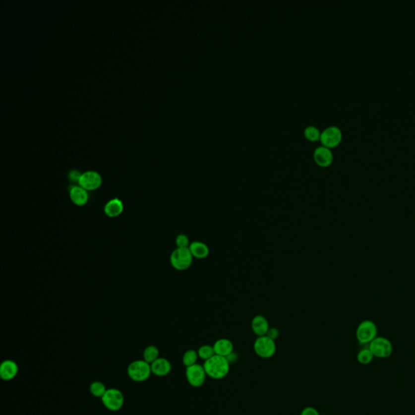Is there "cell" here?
Listing matches in <instances>:
<instances>
[{
  "label": "cell",
  "instance_id": "cell-1",
  "mask_svg": "<svg viewBox=\"0 0 415 415\" xmlns=\"http://www.w3.org/2000/svg\"><path fill=\"white\" fill-rule=\"evenodd\" d=\"M204 370L207 376L213 380H220L227 377L231 369V362L227 357L215 356L204 362Z\"/></svg>",
  "mask_w": 415,
  "mask_h": 415
},
{
  "label": "cell",
  "instance_id": "cell-2",
  "mask_svg": "<svg viewBox=\"0 0 415 415\" xmlns=\"http://www.w3.org/2000/svg\"><path fill=\"white\" fill-rule=\"evenodd\" d=\"M193 259V256L191 255L188 247L187 248L176 247L171 253L170 261L174 269L178 271H185L191 266Z\"/></svg>",
  "mask_w": 415,
  "mask_h": 415
},
{
  "label": "cell",
  "instance_id": "cell-3",
  "mask_svg": "<svg viewBox=\"0 0 415 415\" xmlns=\"http://www.w3.org/2000/svg\"><path fill=\"white\" fill-rule=\"evenodd\" d=\"M356 335L360 344L369 345L378 337L377 325L372 320H363L357 325Z\"/></svg>",
  "mask_w": 415,
  "mask_h": 415
},
{
  "label": "cell",
  "instance_id": "cell-4",
  "mask_svg": "<svg viewBox=\"0 0 415 415\" xmlns=\"http://www.w3.org/2000/svg\"><path fill=\"white\" fill-rule=\"evenodd\" d=\"M253 350L258 357L263 359H269L273 357L277 352V345L275 341L267 336L257 337L254 342Z\"/></svg>",
  "mask_w": 415,
  "mask_h": 415
},
{
  "label": "cell",
  "instance_id": "cell-5",
  "mask_svg": "<svg viewBox=\"0 0 415 415\" xmlns=\"http://www.w3.org/2000/svg\"><path fill=\"white\" fill-rule=\"evenodd\" d=\"M127 375L136 382L146 381L152 374L151 366L144 360H136L127 367Z\"/></svg>",
  "mask_w": 415,
  "mask_h": 415
},
{
  "label": "cell",
  "instance_id": "cell-6",
  "mask_svg": "<svg viewBox=\"0 0 415 415\" xmlns=\"http://www.w3.org/2000/svg\"><path fill=\"white\" fill-rule=\"evenodd\" d=\"M369 349L372 352L374 357L384 359L393 355V346L388 338L384 337L375 338L369 344Z\"/></svg>",
  "mask_w": 415,
  "mask_h": 415
},
{
  "label": "cell",
  "instance_id": "cell-7",
  "mask_svg": "<svg viewBox=\"0 0 415 415\" xmlns=\"http://www.w3.org/2000/svg\"><path fill=\"white\" fill-rule=\"evenodd\" d=\"M102 404L111 411H119L124 405V396L119 389H108L102 398Z\"/></svg>",
  "mask_w": 415,
  "mask_h": 415
},
{
  "label": "cell",
  "instance_id": "cell-8",
  "mask_svg": "<svg viewBox=\"0 0 415 415\" xmlns=\"http://www.w3.org/2000/svg\"><path fill=\"white\" fill-rule=\"evenodd\" d=\"M185 375H186V379L188 384L194 388H200L203 386L208 377L204 366L198 364V363L186 367Z\"/></svg>",
  "mask_w": 415,
  "mask_h": 415
},
{
  "label": "cell",
  "instance_id": "cell-9",
  "mask_svg": "<svg viewBox=\"0 0 415 415\" xmlns=\"http://www.w3.org/2000/svg\"><path fill=\"white\" fill-rule=\"evenodd\" d=\"M342 140V131L338 126L331 125L324 128L320 134V140L322 145L328 148L338 146Z\"/></svg>",
  "mask_w": 415,
  "mask_h": 415
},
{
  "label": "cell",
  "instance_id": "cell-10",
  "mask_svg": "<svg viewBox=\"0 0 415 415\" xmlns=\"http://www.w3.org/2000/svg\"><path fill=\"white\" fill-rule=\"evenodd\" d=\"M102 182V177L98 172L87 171L81 175L78 182L79 185L86 191H93L101 186Z\"/></svg>",
  "mask_w": 415,
  "mask_h": 415
},
{
  "label": "cell",
  "instance_id": "cell-11",
  "mask_svg": "<svg viewBox=\"0 0 415 415\" xmlns=\"http://www.w3.org/2000/svg\"><path fill=\"white\" fill-rule=\"evenodd\" d=\"M313 158L315 163L321 167H328L333 162V153L330 148L320 145L315 148L313 152Z\"/></svg>",
  "mask_w": 415,
  "mask_h": 415
},
{
  "label": "cell",
  "instance_id": "cell-12",
  "mask_svg": "<svg viewBox=\"0 0 415 415\" xmlns=\"http://www.w3.org/2000/svg\"><path fill=\"white\" fill-rule=\"evenodd\" d=\"M19 371L17 363L13 360H5L0 366V377L2 380L9 381L16 378Z\"/></svg>",
  "mask_w": 415,
  "mask_h": 415
},
{
  "label": "cell",
  "instance_id": "cell-13",
  "mask_svg": "<svg viewBox=\"0 0 415 415\" xmlns=\"http://www.w3.org/2000/svg\"><path fill=\"white\" fill-rule=\"evenodd\" d=\"M69 195L71 202L79 207L85 206L89 201V193L82 186H73L70 189Z\"/></svg>",
  "mask_w": 415,
  "mask_h": 415
},
{
  "label": "cell",
  "instance_id": "cell-14",
  "mask_svg": "<svg viewBox=\"0 0 415 415\" xmlns=\"http://www.w3.org/2000/svg\"><path fill=\"white\" fill-rule=\"evenodd\" d=\"M150 366H151L152 374L159 377L167 376V375H169L172 370V365L171 362L165 357H159L151 363Z\"/></svg>",
  "mask_w": 415,
  "mask_h": 415
},
{
  "label": "cell",
  "instance_id": "cell-15",
  "mask_svg": "<svg viewBox=\"0 0 415 415\" xmlns=\"http://www.w3.org/2000/svg\"><path fill=\"white\" fill-rule=\"evenodd\" d=\"M251 330L257 337L266 336L269 331V323L264 315H257L254 316L251 323Z\"/></svg>",
  "mask_w": 415,
  "mask_h": 415
},
{
  "label": "cell",
  "instance_id": "cell-16",
  "mask_svg": "<svg viewBox=\"0 0 415 415\" xmlns=\"http://www.w3.org/2000/svg\"><path fill=\"white\" fill-rule=\"evenodd\" d=\"M213 349L217 356L227 357L234 353V344L231 340L227 338H220L217 340L213 345Z\"/></svg>",
  "mask_w": 415,
  "mask_h": 415
},
{
  "label": "cell",
  "instance_id": "cell-17",
  "mask_svg": "<svg viewBox=\"0 0 415 415\" xmlns=\"http://www.w3.org/2000/svg\"><path fill=\"white\" fill-rule=\"evenodd\" d=\"M124 209V205L122 200L119 198H114L109 200L104 207V213L107 217L111 218H118L122 214Z\"/></svg>",
  "mask_w": 415,
  "mask_h": 415
},
{
  "label": "cell",
  "instance_id": "cell-18",
  "mask_svg": "<svg viewBox=\"0 0 415 415\" xmlns=\"http://www.w3.org/2000/svg\"><path fill=\"white\" fill-rule=\"evenodd\" d=\"M188 248L194 259H198V260L206 259L210 253L209 246L205 242H200V241L191 242Z\"/></svg>",
  "mask_w": 415,
  "mask_h": 415
},
{
  "label": "cell",
  "instance_id": "cell-19",
  "mask_svg": "<svg viewBox=\"0 0 415 415\" xmlns=\"http://www.w3.org/2000/svg\"><path fill=\"white\" fill-rule=\"evenodd\" d=\"M159 355H160L159 350L155 346H149L145 348L143 353L144 361L149 364H151L154 361L159 358L160 357Z\"/></svg>",
  "mask_w": 415,
  "mask_h": 415
},
{
  "label": "cell",
  "instance_id": "cell-20",
  "mask_svg": "<svg viewBox=\"0 0 415 415\" xmlns=\"http://www.w3.org/2000/svg\"><path fill=\"white\" fill-rule=\"evenodd\" d=\"M375 358L373 356L372 352L371 350L367 348H363L360 350L359 352L357 355V361L359 362L361 365H369L371 363L373 359Z\"/></svg>",
  "mask_w": 415,
  "mask_h": 415
},
{
  "label": "cell",
  "instance_id": "cell-21",
  "mask_svg": "<svg viewBox=\"0 0 415 415\" xmlns=\"http://www.w3.org/2000/svg\"><path fill=\"white\" fill-rule=\"evenodd\" d=\"M198 359H199V356H198L197 351L188 350L182 356V364L184 365L186 367H188V366L196 364Z\"/></svg>",
  "mask_w": 415,
  "mask_h": 415
},
{
  "label": "cell",
  "instance_id": "cell-22",
  "mask_svg": "<svg viewBox=\"0 0 415 415\" xmlns=\"http://www.w3.org/2000/svg\"><path fill=\"white\" fill-rule=\"evenodd\" d=\"M107 390L106 385L100 381L93 382L89 387L90 393L95 398H102Z\"/></svg>",
  "mask_w": 415,
  "mask_h": 415
},
{
  "label": "cell",
  "instance_id": "cell-23",
  "mask_svg": "<svg viewBox=\"0 0 415 415\" xmlns=\"http://www.w3.org/2000/svg\"><path fill=\"white\" fill-rule=\"evenodd\" d=\"M197 352L199 358L204 360V362L216 355L213 346L210 345H203L198 349Z\"/></svg>",
  "mask_w": 415,
  "mask_h": 415
},
{
  "label": "cell",
  "instance_id": "cell-24",
  "mask_svg": "<svg viewBox=\"0 0 415 415\" xmlns=\"http://www.w3.org/2000/svg\"><path fill=\"white\" fill-rule=\"evenodd\" d=\"M304 136L307 140H311V141H316V140H320V129L317 127H315L314 125H309L306 128L304 129Z\"/></svg>",
  "mask_w": 415,
  "mask_h": 415
},
{
  "label": "cell",
  "instance_id": "cell-25",
  "mask_svg": "<svg viewBox=\"0 0 415 415\" xmlns=\"http://www.w3.org/2000/svg\"><path fill=\"white\" fill-rule=\"evenodd\" d=\"M176 246L178 248H187L191 244L189 237L185 234H179L176 238Z\"/></svg>",
  "mask_w": 415,
  "mask_h": 415
},
{
  "label": "cell",
  "instance_id": "cell-26",
  "mask_svg": "<svg viewBox=\"0 0 415 415\" xmlns=\"http://www.w3.org/2000/svg\"><path fill=\"white\" fill-rule=\"evenodd\" d=\"M266 336L276 342V340L279 338L280 331L278 330V329H277V328H274V327H273V328H269Z\"/></svg>",
  "mask_w": 415,
  "mask_h": 415
},
{
  "label": "cell",
  "instance_id": "cell-27",
  "mask_svg": "<svg viewBox=\"0 0 415 415\" xmlns=\"http://www.w3.org/2000/svg\"><path fill=\"white\" fill-rule=\"evenodd\" d=\"M300 415H320V414H319L317 410L315 407H305L302 410Z\"/></svg>",
  "mask_w": 415,
  "mask_h": 415
},
{
  "label": "cell",
  "instance_id": "cell-28",
  "mask_svg": "<svg viewBox=\"0 0 415 415\" xmlns=\"http://www.w3.org/2000/svg\"><path fill=\"white\" fill-rule=\"evenodd\" d=\"M80 176H81V175L78 171H71V173H70V178H71V179L74 180V181L79 182Z\"/></svg>",
  "mask_w": 415,
  "mask_h": 415
}]
</instances>
